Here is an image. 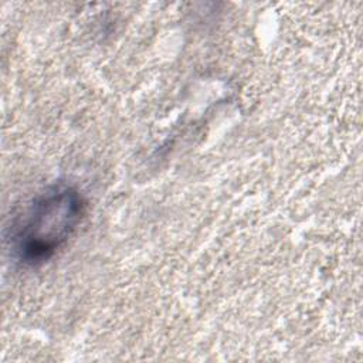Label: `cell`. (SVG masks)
<instances>
[{
	"label": "cell",
	"mask_w": 363,
	"mask_h": 363,
	"mask_svg": "<svg viewBox=\"0 0 363 363\" xmlns=\"http://www.w3.org/2000/svg\"><path fill=\"white\" fill-rule=\"evenodd\" d=\"M82 196L69 186L41 193L14 228L13 247L18 258L37 264L51 258L74 234L84 217Z\"/></svg>",
	"instance_id": "1"
}]
</instances>
